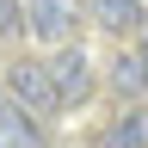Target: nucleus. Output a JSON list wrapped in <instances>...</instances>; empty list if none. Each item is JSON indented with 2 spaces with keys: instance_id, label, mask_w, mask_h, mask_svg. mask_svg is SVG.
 I'll return each mask as SVG.
<instances>
[{
  "instance_id": "f257e3e1",
  "label": "nucleus",
  "mask_w": 148,
  "mask_h": 148,
  "mask_svg": "<svg viewBox=\"0 0 148 148\" xmlns=\"http://www.w3.org/2000/svg\"><path fill=\"white\" fill-rule=\"evenodd\" d=\"M6 86H12V99L25 105V111H56V105H62L56 74L37 68V62H12V68H6Z\"/></svg>"
},
{
  "instance_id": "0eeeda50",
  "label": "nucleus",
  "mask_w": 148,
  "mask_h": 148,
  "mask_svg": "<svg viewBox=\"0 0 148 148\" xmlns=\"http://www.w3.org/2000/svg\"><path fill=\"white\" fill-rule=\"evenodd\" d=\"M105 142H130V148H142V142H148V111H123V117L105 130Z\"/></svg>"
},
{
  "instance_id": "20e7f679",
  "label": "nucleus",
  "mask_w": 148,
  "mask_h": 148,
  "mask_svg": "<svg viewBox=\"0 0 148 148\" xmlns=\"http://www.w3.org/2000/svg\"><path fill=\"white\" fill-rule=\"evenodd\" d=\"M92 18H99L105 31H142V0H92Z\"/></svg>"
},
{
  "instance_id": "6e6552de",
  "label": "nucleus",
  "mask_w": 148,
  "mask_h": 148,
  "mask_svg": "<svg viewBox=\"0 0 148 148\" xmlns=\"http://www.w3.org/2000/svg\"><path fill=\"white\" fill-rule=\"evenodd\" d=\"M25 31V0H0V37H18Z\"/></svg>"
},
{
  "instance_id": "39448f33",
  "label": "nucleus",
  "mask_w": 148,
  "mask_h": 148,
  "mask_svg": "<svg viewBox=\"0 0 148 148\" xmlns=\"http://www.w3.org/2000/svg\"><path fill=\"white\" fill-rule=\"evenodd\" d=\"M0 142L18 148V142H43V130H37V117L25 105H0Z\"/></svg>"
},
{
  "instance_id": "f03ea898",
  "label": "nucleus",
  "mask_w": 148,
  "mask_h": 148,
  "mask_svg": "<svg viewBox=\"0 0 148 148\" xmlns=\"http://www.w3.org/2000/svg\"><path fill=\"white\" fill-rule=\"evenodd\" d=\"M25 31L43 43H68L74 31V0H25Z\"/></svg>"
},
{
  "instance_id": "1a4fd4ad",
  "label": "nucleus",
  "mask_w": 148,
  "mask_h": 148,
  "mask_svg": "<svg viewBox=\"0 0 148 148\" xmlns=\"http://www.w3.org/2000/svg\"><path fill=\"white\" fill-rule=\"evenodd\" d=\"M142 62H148V18H142Z\"/></svg>"
},
{
  "instance_id": "7ed1b4c3",
  "label": "nucleus",
  "mask_w": 148,
  "mask_h": 148,
  "mask_svg": "<svg viewBox=\"0 0 148 148\" xmlns=\"http://www.w3.org/2000/svg\"><path fill=\"white\" fill-rule=\"evenodd\" d=\"M49 74H56V92H62V105H80L86 92H92V62H86L80 49H62V56L49 62Z\"/></svg>"
},
{
  "instance_id": "423d86ee",
  "label": "nucleus",
  "mask_w": 148,
  "mask_h": 148,
  "mask_svg": "<svg viewBox=\"0 0 148 148\" xmlns=\"http://www.w3.org/2000/svg\"><path fill=\"white\" fill-rule=\"evenodd\" d=\"M111 80H117V92H148V62H142V49H136V56H117Z\"/></svg>"
}]
</instances>
